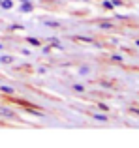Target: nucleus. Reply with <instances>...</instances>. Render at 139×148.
Returning a JSON list of instances; mask_svg holds the SVG:
<instances>
[{
    "mask_svg": "<svg viewBox=\"0 0 139 148\" xmlns=\"http://www.w3.org/2000/svg\"><path fill=\"white\" fill-rule=\"evenodd\" d=\"M0 118H8V120H17V112L10 107H4L0 105Z\"/></svg>",
    "mask_w": 139,
    "mask_h": 148,
    "instance_id": "obj_1",
    "label": "nucleus"
},
{
    "mask_svg": "<svg viewBox=\"0 0 139 148\" xmlns=\"http://www.w3.org/2000/svg\"><path fill=\"white\" fill-rule=\"evenodd\" d=\"M34 11V4L28 0H21V8H19V13H30Z\"/></svg>",
    "mask_w": 139,
    "mask_h": 148,
    "instance_id": "obj_2",
    "label": "nucleus"
},
{
    "mask_svg": "<svg viewBox=\"0 0 139 148\" xmlns=\"http://www.w3.org/2000/svg\"><path fill=\"white\" fill-rule=\"evenodd\" d=\"M43 23L45 26H49V28H60V26H62V23L60 21H55V19H43Z\"/></svg>",
    "mask_w": 139,
    "mask_h": 148,
    "instance_id": "obj_3",
    "label": "nucleus"
},
{
    "mask_svg": "<svg viewBox=\"0 0 139 148\" xmlns=\"http://www.w3.org/2000/svg\"><path fill=\"white\" fill-rule=\"evenodd\" d=\"M98 28H102V30H113V28H117V26H115V23H111V21H98Z\"/></svg>",
    "mask_w": 139,
    "mask_h": 148,
    "instance_id": "obj_4",
    "label": "nucleus"
},
{
    "mask_svg": "<svg viewBox=\"0 0 139 148\" xmlns=\"http://www.w3.org/2000/svg\"><path fill=\"white\" fill-rule=\"evenodd\" d=\"M0 92H2V94H6V96H13L15 94V88L10 86V84H0Z\"/></svg>",
    "mask_w": 139,
    "mask_h": 148,
    "instance_id": "obj_5",
    "label": "nucleus"
},
{
    "mask_svg": "<svg viewBox=\"0 0 139 148\" xmlns=\"http://www.w3.org/2000/svg\"><path fill=\"white\" fill-rule=\"evenodd\" d=\"M92 118H94L96 122H103V124H105L107 120H109V116L103 114V112H94V114H92Z\"/></svg>",
    "mask_w": 139,
    "mask_h": 148,
    "instance_id": "obj_6",
    "label": "nucleus"
},
{
    "mask_svg": "<svg viewBox=\"0 0 139 148\" xmlns=\"http://www.w3.org/2000/svg\"><path fill=\"white\" fill-rule=\"evenodd\" d=\"M49 45H51V47H55V49H60V51H64V45H60V41L56 40V38H49Z\"/></svg>",
    "mask_w": 139,
    "mask_h": 148,
    "instance_id": "obj_7",
    "label": "nucleus"
},
{
    "mask_svg": "<svg viewBox=\"0 0 139 148\" xmlns=\"http://www.w3.org/2000/svg\"><path fill=\"white\" fill-rule=\"evenodd\" d=\"M0 64H13V56L11 54H2L0 56Z\"/></svg>",
    "mask_w": 139,
    "mask_h": 148,
    "instance_id": "obj_8",
    "label": "nucleus"
},
{
    "mask_svg": "<svg viewBox=\"0 0 139 148\" xmlns=\"http://www.w3.org/2000/svg\"><path fill=\"white\" fill-rule=\"evenodd\" d=\"M26 43H30L32 47H41V41L38 40V38H32V36H30V38H26Z\"/></svg>",
    "mask_w": 139,
    "mask_h": 148,
    "instance_id": "obj_9",
    "label": "nucleus"
},
{
    "mask_svg": "<svg viewBox=\"0 0 139 148\" xmlns=\"http://www.w3.org/2000/svg\"><path fill=\"white\" fill-rule=\"evenodd\" d=\"M0 8H2V10H11V8H13V0H2V2H0Z\"/></svg>",
    "mask_w": 139,
    "mask_h": 148,
    "instance_id": "obj_10",
    "label": "nucleus"
},
{
    "mask_svg": "<svg viewBox=\"0 0 139 148\" xmlns=\"http://www.w3.org/2000/svg\"><path fill=\"white\" fill-rule=\"evenodd\" d=\"M73 40L85 41V43H94V40H92V38H88V36H73Z\"/></svg>",
    "mask_w": 139,
    "mask_h": 148,
    "instance_id": "obj_11",
    "label": "nucleus"
},
{
    "mask_svg": "<svg viewBox=\"0 0 139 148\" xmlns=\"http://www.w3.org/2000/svg\"><path fill=\"white\" fill-rule=\"evenodd\" d=\"M72 88H73V92H77V94H83V92H85V90H87V88H85V86H83V84H73V86H72Z\"/></svg>",
    "mask_w": 139,
    "mask_h": 148,
    "instance_id": "obj_12",
    "label": "nucleus"
},
{
    "mask_svg": "<svg viewBox=\"0 0 139 148\" xmlns=\"http://www.w3.org/2000/svg\"><path fill=\"white\" fill-rule=\"evenodd\" d=\"M88 73H90V68H88V66H81L79 68V75H88Z\"/></svg>",
    "mask_w": 139,
    "mask_h": 148,
    "instance_id": "obj_13",
    "label": "nucleus"
},
{
    "mask_svg": "<svg viewBox=\"0 0 139 148\" xmlns=\"http://www.w3.org/2000/svg\"><path fill=\"white\" fill-rule=\"evenodd\" d=\"M23 28H25L23 25H10V28H8V30H10V32H17V30H23Z\"/></svg>",
    "mask_w": 139,
    "mask_h": 148,
    "instance_id": "obj_14",
    "label": "nucleus"
},
{
    "mask_svg": "<svg viewBox=\"0 0 139 148\" xmlns=\"http://www.w3.org/2000/svg\"><path fill=\"white\" fill-rule=\"evenodd\" d=\"M122 60H124V58H122L120 54H111V62H117V64H120Z\"/></svg>",
    "mask_w": 139,
    "mask_h": 148,
    "instance_id": "obj_15",
    "label": "nucleus"
},
{
    "mask_svg": "<svg viewBox=\"0 0 139 148\" xmlns=\"http://www.w3.org/2000/svg\"><path fill=\"white\" fill-rule=\"evenodd\" d=\"M103 8H105V10H113V4H111V0H103Z\"/></svg>",
    "mask_w": 139,
    "mask_h": 148,
    "instance_id": "obj_16",
    "label": "nucleus"
},
{
    "mask_svg": "<svg viewBox=\"0 0 139 148\" xmlns=\"http://www.w3.org/2000/svg\"><path fill=\"white\" fill-rule=\"evenodd\" d=\"M98 109H100V111H103V112H107V111H109V107H107L105 103H98Z\"/></svg>",
    "mask_w": 139,
    "mask_h": 148,
    "instance_id": "obj_17",
    "label": "nucleus"
},
{
    "mask_svg": "<svg viewBox=\"0 0 139 148\" xmlns=\"http://www.w3.org/2000/svg\"><path fill=\"white\" fill-rule=\"evenodd\" d=\"M111 4H113V8L115 6H124V0H111Z\"/></svg>",
    "mask_w": 139,
    "mask_h": 148,
    "instance_id": "obj_18",
    "label": "nucleus"
},
{
    "mask_svg": "<svg viewBox=\"0 0 139 148\" xmlns=\"http://www.w3.org/2000/svg\"><path fill=\"white\" fill-rule=\"evenodd\" d=\"M100 84H102V86H107V88L113 86V83H109V81H100Z\"/></svg>",
    "mask_w": 139,
    "mask_h": 148,
    "instance_id": "obj_19",
    "label": "nucleus"
},
{
    "mask_svg": "<svg viewBox=\"0 0 139 148\" xmlns=\"http://www.w3.org/2000/svg\"><path fill=\"white\" fill-rule=\"evenodd\" d=\"M43 4H55V2H60V0H41Z\"/></svg>",
    "mask_w": 139,
    "mask_h": 148,
    "instance_id": "obj_20",
    "label": "nucleus"
},
{
    "mask_svg": "<svg viewBox=\"0 0 139 148\" xmlns=\"http://www.w3.org/2000/svg\"><path fill=\"white\" fill-rule=\"evenodd\" d=\"M45 71H47V69H45V68H38V73H40V75H43Z\"/></svg>",
    "mask_w": 139,
    "mask_h": 148,
    "instance_id": "obj_21",
    "label": "nucleus"
},
{
    "mask_svg": "<svg viewBox=\"0 0 139 148\" xmlns=\"http://www.w3.org/2000/svg\"><path fill=\"white\" fill-rule=\"evenodd\" d=\"M43 53H45V54H49V53H51V45H49V47H43Z\"/></svg>",
    "mask_w": 139,
    "mask_h": 148,
    "instance_id": "obj_22",
    "label": "nucleus"
},
{
    "mask_svg": "<svg viewBox=\"0 0 139 148\" xmlns=\"http://www.w3.org/2000/svg\"><path fill=\"white\" fill-rule=\"evenodd\" d=\"M130 112H136V114H139V109H133V107H130Z\"/></svg>",
    "mask_w": 139,
    "mask_h": 148,
    "instance_id": "obj_23",
    "label": "nucleus"
},
{
    "mask_svg": "<svg viewBox=\"0 0 139 148\" xmlns=\"http://www.w3.org/2000/svg\"><path fill=\"white\" fill-rule=\"evenodd\" d=\"M136 43H137V47H139V40H137V41H136Z\"/></svg>",
    "mask_w": 139,
    "mask_h": 148,
    "instance_id": "obj_24",
    "label": "nucleus"
},
{
    "mask_svg": "<svg viewBox=\"0 0 139 148\" xmlns=\"http://www.w3.org/2000/svg\"><path fill=\"white\" fill-rule=\"evenodd\" d=\"M0 2H2V0H0Z\"/></svg>",
    "mask_w": 139,
    "mask_h": 148,
    "instance_id": "obj_25",
    "label": "nucleus"
}]
</instances>
